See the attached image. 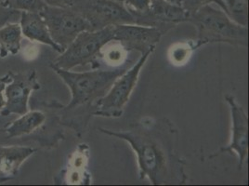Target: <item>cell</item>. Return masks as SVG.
<instances>
[{"label": "cell", "instance_id": "obj_5", "mask_svg": "<svg viewBox=\"0 0 249 186\" xmlns=\"http://www.w3.org/2000/svg\"><path fill=\"white\" fill-rule=\"evenodd\" d=\"M154 50L155 48H151L142 52L139 61L130 69H126V71L114 81L104 97L97 101L96 114L107 116L121 115L122 109L127 104L131 93L135 89L141 70Z\"/></svg>", "mask_w": 249, "mask_h": 186}, {"label": "cell", "instance_id": "obj_9", "mask_svg": "<svg viewBox=\"0 0 249 186\" xmlns=\"http://www.w3.org/2000/svg\"><path fill=\"white\" fill-rule=\"evenodd\" d=\"M188 18L189 13L180 4L165 0H152L149 11L137 19V24L156 27L165 33L178 23L188 21Z\"/></svg>", "mask_w": 249, "mask_h": 186}, {"label": "cell", "instance_id": "obj_10", "mask_svg": "<svg viewBox=\"0 0 249 186\" xmlns=\"http://www.w3.org/2000/svg\"><path fill=\"white\" fill-rule=\"evenodd\" d=\"M225 99L231 109L232 136L231 144L227 147L221 148L219 150V154L225 152H235L238 155L239 168H242L249 155V116L244 108L237 104L234 97L227 95Z\"/></svg>", "mask_w": 249, "mask_h": 186}, {"label": "cell", "instance_id": "obj_20", "mask_svg": "<svg viewBox=\"0 0 249 186\" xmlns=\"http://www.w3.org/2000/svg\"><path fill=\"white\" fill-rule=\"evenodd\" d=\"M21 19V11H14L6 7L0 0V27L9 22H18Z\"/></svg>", "mask_w": 249, "mask_h": 186}, {"label": "cell", "instance_id": "obj_13", "mask_svg": "<svg viewBox=\"0 0 249 186\" xmlns=\"http://www.w3.org/2000/svg\"><path fill=\"white\" fill-rule=\"evenodd\" d=\"M36 151L28 146H0V176L13 178L17 175L21 166Z\"/></svg>", "mask_w": 249, "mask_h": 186}, {"label": "cell", "instance_id": "obj_11", "mask_svg": "<svg viewBox=\"0 0 249 186\" xmlns=\"http://www.w3.org/2000/svg\"><path fill=\"white\" fill-rule=\"evenodd\" d=\"M163 32L160 29L141 24H118L114 26V40L123 43L128 49H135L142 53L156 48Z\"/></svg>", "mask_w": 249, "mask_h": 186}, {"label": "cell", "instance_id": "obj_1", "mask_svg": "<svg viewBox=\"0 0 249 186\" xmlns=\"http://www.w3.org/2000/svg\"><path fill=\"white\" fill-rule=\"evenodd\" d=\"M52 68L71 91V102L65 107L67 110L98 101L110 90L114 81L126 71V68H119L108 71L95 70L79 73L55 66H52Z\"/></svg>", "mask_w": 249, "mask_h": 186}, {"label": "cell", "instance_id": "obj_8", "mask_svg": "<svg viewBox=\"0 0 249 186\" xmlns=\"http://www.w3.org/2000/svg\"><path fill=\"white\" fill-rule=\"evenodd\" d=\"M11 80L5 88L6 105L0 111V114L22 115L27 113L28 101L32 92L39 90L40 85L36 78V72L28 70L26 72L14 73L11 71Z\"/></svg>", "mask_w": 249, "mask_h": 186}, {"label": "cell", "instance_id": "obj_18", "mask_svg": "<svg viewBox=\"0 0 249 186\" xmlns=\"http://www.w3.org/2000/svg\"><path fill=\"white\" fill-rule=\"evenodd\" d=\"M122 3L124 8L129 11L133 16H135L136 20L143 15L150 9L152 0H117Z\"/></svg>", "mask_w": 249, "mask_h": 186}, {"label": "cell", "instance_id": "obj_7", "mask_svg": "<svg viewBox=\"0 0 249 186\" xmlns=\"http://www.w3.org/2000/svg\"><path fill=\"white\" fill-rule=\"evenodd\" d=\"M73 9L83 15L92 30L111 25L137 23L135 16L117 0H78Z\"/></svg>", "mask_w": 249, "mask_h": 186}, {"label": "cell", "instance_id": "obj_24", "mask_svg": "<svg viewBox=\"0 0 249 186\" xmlns=\"http://www.w3.org/2000/svg\"><path fill=\"white\" fill-rule=\"evenodd\" d=\"M165 1H168V2H171V3H176V4H179L180 0H165Z\"/></svg>", "mask_w": 249, "mask_h": 186}, {"label": "cell", "instance_id": "obj_4", "mask_svg": "<svg viewBox=\"0 0 249 186\" xmlns=\"http://www.w3.org/2000/svg\"><path fill=\"white\" fill-rule=\"evenodd\" d=\"M105 134L111 135L127 142L137 155L141 178H149L154 184L163 182L166 174V157L163 151L150 138L133 132H116L100 129Z\"/></svg>", "mask_w": 249, "mask_h": 186}, {"label": "cell", "instance_id": "obj_16", "mask_svg": "<svg viewBox=\"0 0 249 186\" xmlns=\"http://www.w3.org/2000/svg\"><path fill=\"white\" fill-rule=\"evenodd\" d=\"M229 17L242 26L249 25V0H223Z\"/></svg>", "mask_w": 249, "mask_h": 186}, {"label": "cell", "instance_id": "obj_3", "mask_svg": "<svg viewBox=\"0 0 249 186\" xmlns=\"http://www.w3.org/2000/svg\"><path fill=\"white\" fill-rule=\"evenodd\" d=\"M114 26L80 33L51 65L71 70L92 62L104 46L114 40Z\"/></svg>", "mask_w": 249, "mask_h": 186}, {"label": "cell", "instance_id": "obj_2", "mask_svg": "<svg viewBox=\"0 0 249 186\" xmlns=\"http://www.w3.org/2000/svg\"><path fill=\"white\" fill-rule=\"evenodd\" d=\"M188 21L198 29V44L225 42L232 45L248 46L249 29L232 21L225 11L217 10L211 5L200 8L189 15Z\"/></svg>", "mask_w": 249, "mask_h": 186}, {"label": "cell", "instance_id": "obj_17", "mask_svg": "<svg viewBox=\"0 0 249 186\" xmlns=\"http://www.w3.org/2000/svg\"><path fill=\"white\" fill-rule=\"evenodd\" d=\"M3 4L11 10L18 11H26L40 13L45 8L46 4L43 0H2Z\"/></svg>", "mask_w": 249, "mask_h": 186}, {"label": "cell", "instance_id": "obj_21", "mask_svg": "<svg viewBox=\"0 0 249 186\" xmlns=\"http://www.w3.org/2000/svg\"><path fill=\"white\" fill-rule=\"evenodd\" d=\"M49 7L70 9L73 8L78 0H43Z\"/></svg>", "mask_w": 249, "mask_h": 186}, {"label": "cell", "instance_id": "obj_12", "mask_svg": "<svg viewBox=\"0 0 249 186\" xmlns=\"http://www.w3.org/2000/svg\"><path fill=\"white\" fill-rule=\"evenodd\" d=\"M21 34L31 41L39 42L50 46L55 52L62 53L64 49L55 43L51 37L48 26L39 13L21 11L20 19Z\"/></svg>", "mask_w": 249, "mask_h": 186}, {"label": "cell", "instance_id": "obj_22", "mask_svg": "<svg viewBox=\"0 0 249 186\" xmlns=\"http://www.w3.org/2000/svg\"><path fill=\"white\" fill-rule=\"evenodd\" d=\"M11 80V74L10 72L6 74L4 76L0 77V111L5 107L6 105V99H5V88L7 83Z\"/></svg>", "mask_w": 249, "mask_h": 186}, {"label": "cell", "instance_id": "obj_23", "mask_svg": "<svg viewBox=\"0 0 249 186\" xmlns=\"http://www.w3.org/2000/svg\"><path fill=\"white\" fill-rule=\"evenodd\" d=\"M11 179H12V178H10V177H3V176H0V184H1V183L8 182V181H10Z\"/></svg>", "mask_w": 249, "mask_h": 186}, {"label": "cell", "instance_id": "obj_19", "mask_svg": "<svg viewBox=\"0 0 249 186\" xmlns=\"http://www.w3.org/2000/svg\"><path fill=\"white\" fill-rule=\"evenodd\" d=\"M215 3L219 6V8L226 12V7L223 0H180V6L190 14L198 11L200 8Z\"/></svg>", "mask_w": 249, "mask_h": 186}, {"label": "cell", "instance_id": "obj_14", "mask_svg": "<svg viewBox=\"0 0 249 186\" xmlns=\"http://www.w3.org/2000/svg\"><path fill=\"white\" fill-rule=\"evenodd\" d=\"M45 121L46 115L41 111H28L9 125L5 129V132L9 139L20 138L36 130L44 124Z\"/></svg>", "mask_w": 249, "mask_h": 186}, {"label": "cell", "instance_id": "obj_15", "mask_svg": "<svg viewBox=\"0 0 249 186\" xmlns=\"http://www.w3.org/2000/svg\"><path fill=\"white\" fill-rule=\"evenodd\" d=\"M21 25L19 22H9L0 27V57L18 54L21 48Z\"/></svg>", "mask_w": 249, "mask_h": 186}, {"label": "cell", "instance_id": "obj_6", "mask_svg": "<svg viewBox=\"0 0 249 186\" xmlns=\"http://www.w3.org/2000/svg\"><path fill=\"white\" fill-rule=\"evenodd\" d=\"M46 22L52 39L65 50L84 31H93L83 15L73 8L62 9L46 6L39 13Z\"/></svg>", "mask_w": 249, "mask_h": 186}]
</instances>
